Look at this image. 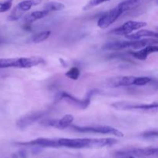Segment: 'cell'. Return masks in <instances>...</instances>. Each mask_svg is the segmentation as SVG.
Returning a JSON list of instances; mask_svg holds the SVG:
<instances>
[{
	"label": "cell",
	"mask_w": 158,
	"mask_h": 158,
	"mask_svg": "<svg viewBox=\"0 0 158 158\" xmlns=\"http://www.w3.org/2000/svg\"><path fill=\"white\" fill-rule=\"evenodd\" d=\"M117 143L114 138H59L58 143L60 147L73 149L83 148H100L112 146Z\"/></svg>",
	"instance_id": "1"
},
{
	"label": "cell",
	"mask_w": 158,
	"mask_h": 158,
	"mask_svg": "<svg viewBox=\"0 0 158 158\" xmlns=\"http://www.w3.org/2000/svg\"><path fill=\"white\" fill-rule=\"evenodd\" d=\"M158 41L153 38H145L130 41H116L106 43L102 46L103 50H121L124 49H141L148 46H155Z\"/></svg>",
	"instance_id": "2"
},
{
	"label": "cell",
	"mask_w": 158,
	"mask_h": 158,
	"mask_svg": "<svg viewBox=\"0 0 158 158\" xmlns=\"http://www.w3.org/2000/svg\"><path fill=\"white\" fill-rule=\"evenodd\" d=\"M44 63V60L39 56L0 58V69H6V68L28 69Z\"/></svg>",
	"instance_id": "3"
},
{
	"label": "cell",
	"mask_w": 158,
	"mask_h": 158,
	"mask_svg": "<svg viewBox=\"0 0 158 158\" xmlns=\"http://www.w3.org/2000/svg\"><path fill=\"white\" fill-rule=\"evenodd\" d=\"M71 129L80 133H94V134H112L116 137H123V134L121 131H118L116 128L110 126H76L70 125Z\"/></svg>",
	"instance_id": "4"
},
{
	"label": "cell",
	"mask_w": 158,
	"mask_h": 158,
	"mask_svg": "<svg viewBox=\"0 0 158 158\" xmlns=\"http://www.w3.org/2000/svg\"><path fill=\"white\" fill-rule=\"evenodd\" d=\"M124 12L123 8L121 7L120 4L116 6L114 9H110V11L106 12V13L103 14L97 22V25L101 29H106L109 27L110 25L115 21H117V19Z\"/></svg>",
	"instance_id": "5"
},
{
	"label": "cell",
	"mask_w": 158,
	"mask_h": 158,
	"mask_svg": "<svg viewBox=\"0 0 158 158\" xmlns=\"http://www.w3.org/2000/svg\"><path fill=\"white\" fill-rule=\"evenodd\" d=\"M94 91H90V92L86 95V97H85L84 99H83V100L77 98V97L71 95V94H69V93L67 92H61L60 94H58V99L59 100H64L65 101L70 103L71 105L76 106V107L84 110L86 109V108L89 106V103H90L91 97H92L93 94H94Z\"/></svg>",
	"instance_id": "6"
},
{
	"label": "cell",
	"mask_w": 158,
	"mask_h": 158,
	"mask_svg": "<svg viewBox=\"0 0 158 158\" xmlns=\"http://www.w3.org/2000/svg\"><path fill=\"white\" fill-rule=\"evenodd\" d=\"M157 148H133V149L122 150L117 153V155L120 157H150L157 154Z\"/></svg>",
	"instance_id": "7"
},
{
	"label": "cell",
	"mask_w": 158,
	"mask_h": 158,
	"mask_svg": "<svg viewBox=\"0 0 158 158\" xmlns=\"http://www.w3.org/2000/svg\"><path fill=\"white\" fill-rule=\"evenodd\" d=\"M46 111L43 110L33 111V112L29 113V114L21 117L18 120H17V127H18L19 128H20V129H24V128L28 127L34 124V123H36L37 121L41 120V119L46 115Z\"/></svg>",
	"instance_id": "8"
},
{
	"label": "cell",
	"mask_w": 158,
	"mask_h": 158,
	"mask_svg": "<svg viewBox=\"0 0 158 158\" xmlns=\"http://www.w3.org/2000/svg\"><path fill=\"white\" fill-rule=\"evenodd\" d=\"M117 110H153L157 109V103H133L130 102H117L112 104Z\"/></svg>",
	"instance_id": "9"
},
{
	"label": "cell",
	"mask_w": 158,
	"mask_h": 158,
	"mask_svg": "<svg viewBox=\"0 0 158 158\" xmlns=\"http://www.w3.org/2000/svg\"><path fill=\"white\" fill-rule=\"evenodd\" d=\"M147 26V23L145 22H138V21H128L122 25L120 27L111 31V33L116 34V35H127L132 33L134 30L140 29L141 28Z\"/></svg>",
	"instance_id": "10"
},
{
	"label": "cell",
	"mask_w": 158,
	"mask_h": 158,
	"mask_svg": "<svg viewBox=\"0 0 158 158\" xmlns=\"http://www.w3.org/2000/svg\"><path fill=\"white\" fill-rule=\"evenodd\" d=\"M74 120L73 116L71 114H66L60 120L58 119H47L43 120L41 122V124L45 127H53L57 129H66L70 127Z\"/></svg>",
	"instance_id": "11"
},
{
	"label": "cell",
	"mask_w": 158,
	"mask_h": 158,
	"mask_svg": "<svg viewBox=\"0 0 158 158\" xmlns=\"http://www.w3.org/2000/svg\"><path fill=\"white\" fill-rule=\"evenodd\" d=\"M136 77L134 76H120L106 80V84L110 87H120L134 85Z\"/></svg>",
	"instance_id": "12"
},
{
	"label": "cell",
	"mask_w": 158,
	"mask_h": 158,
	"mask_svg": "<svg viewBox=\"0 0 158 158\" xmlns=\"http://www.w3.org/2000/svg\"><path fill=\"white\" fill-rule=\"evenodd\" d=\"M17 144L38 146L42 147V148H60V145L58 143V139L45 138V137H40V138H36L35 140H30V141L28 142H23V143L20 142V143H17Z\"/></svg>",
	"instance_id": "13"
},
{
	"label": "cell",
	"mask_w": 158,
	"mask_h": 158,
	"mask_svg": "<svg viewBox=\"0 0 158 158\" xmlns=\"http://www.w3.org/2000/svg\"><path fill=\"white\" fill-rule=\"evenodd\" d=\"M125 37L129 40H138L145 38H157L158 34L154 31L148 30V29H141V30L134 32V33L125 35Z\"/></svg>",
	"instance_id": "14"
},
{
	"label": "cell",
	"mask_w": 158,
	"mask_h": 158,
	"mask_svg": "<svg viewBox=\"0 0 158 158\" xmlns=\"http://www.w3.org/2000/svg\"><path fill=\"white\" fill-rule=\"evenodd\" d=\"M158 51V47L157 46H148L143 48L141 49H139L137 51H134L131 53L134 57L140 60H146L148 56L154 52H157Z\"/></svg>",
	"instance_id": "15"
},
{
	"label": "cell",
	"mask_w": 158,
	"mask_h": 158,
	"mask_svg": "<svg viewBox=\"0 0 158 158\" xmlns=\"http://www.w3.org/2000/svg\"><path fill=\"white\" fill-rule=\"evenodd\" d=\"M49 14V12L46 10H40V11H34L31 13L28 14L25 16L24 21L26 22V24H30V23H34L39 19L44 18Z\"/></svg>",
	"instance_id": "16"
},
{
	"label": "cell",
	"mask_w": 158,
	"mask_h": 158,
	"mask_svg": "<svg viewBox=\"0 0 158 158\" xmlns=\"http://www.w3.org/2000/svg\"><path fill=\"white\" fill-rule=\"evenodd\" d=\"M41 2V0H25V1L20 2L15 7L18 8L23 13L29 11L32 6H37Z\"/></svg>",
	"instance_id": "17"
},
{
	"label": "cell",
	"mask_w": 158,
	"mask_h": 158,
	"mask_svg": "<svg viewBox=\"0 0 158 158\" xmlns=\"http://www.w3.org/2000/svg\"><path fill=\"white\" fill-rule=\"evenodd\" d=\"M65 9V6L59 2H49L44 6V10L48 12H56V11H61Z\"/></svg>",
	"instance_id": "18"
},
{
	"label": "cell",
	"mask_w": 158,
	"mask_h": 158,
	"mask_svg": "<svg viewBox=\"0 0 158 158\" xmlns=\"http://www.w3.org/2000/svg\"><path fill=\"white\" fill-rule=\"evenodd\" d=\"M50 34H51V32L49 30L43 31V32H40V33L34 35L33 38H32V42L35 43H42V42L47 40V39L49 38V35H50Z\"/></svg>",
	"instance_id": "19"
},
{
	"label": "cell",
	"mask_w": 158,
	"mask_h": 158,
	"mask_svg": "<svg viewBox=\"0 0 158 158\" xmlns=\"http://www.w3.org/2000/svg\"><path fill=\"white\" fill-rule=\"evenodd\" d=\"M66 77L68 78L71 79V80H77L80 76V71L79 68L77 67H72L66 73Z\"/></svg>",
	"instance_id": "20"
},
{
	"label": "cell",
	"mask_w": 158,
	"mask_h": 158,
	"mask_svg": "<svg viewBox=\"0 0 158 158\" xmlns=\"http://www.w3.org/2000/svg\"><path fill=\"white\" fill-rule=\"evenodd\" d=\"M23 12H21L18 8L15 7V9L12 11L11 14L9 15L8 19H9V21H15V20L19 19L23 16Z\"/></svg>",
	"instance_id": "21"
},
{
	"label": "cell",
	"mask_w": 158,
	"mask_h": 158,
	"mask_svg": "<svg viewBox=\"0 0 158 158\" xmlns=\"http://www.w3.org/2000/svg\"><path fill=\"white\" fill-rule=\"evenodd\" d=\"M151 81V79L146 77H136L135 81H134V86H144L148 84Z\"/></svg>",
	"instance_id": "22"
},
{
	"label": "cell",
	"mask_w": 158,
	"mask_h": 158,
	"mask_svg": "<svg viewBox=\"0 0 158 158\" xmlns=\"http://www.w3.org/2000/svg\"><path fill=\"white\" fill-rule=\"evenodd\" d=\"M12 5V0H7L0 2V13L9 11L11 9Z\"/></svg>",
	"instance_id": "23"
},
{
	"label": "cell",
	"mask_w": 158,
	"mask_h": 158,
	"mask_svg": "<svg viewBox=\"0 0 158 158\" xmlns=\"http://www.w3.org/2000/svg\"><path fill=\"white\" fill-rule=\"evenodd\" d=\"M107 1H110V0H90V1L86 4V6L83 8V9H90V8L95 7V6H99V5L106 2Z\"/></svg>",
	"instance_id": "24"
},
{
	"label": "cell",
	"mask_w": 158,
	"mask_h": 158,
	"mask_svg": "<svg viewBox=\"0 0 158 158\" xmlns=\"http://www.w3.org/2000/svg\"><path fill=\"white\" fill-rule=\"evenodd\" d=\"M158 133L157 131H145L143 134H141V136L144 138H152V137H157Z\"/></svg>",
	"instance_id": "25"
},
{
	"label": "cell",
	"mask_w": 158,
	"mask_h": 158,
	"mask_svg": "<svg viewBox=\"0 0 158 158\" xmlns=\"http://www.w3.org/2000/svg\"><path fill=\"white\" fill-rule=\"evenodd\" d=\"M123 158H135L134 157H131V156H128V157H123Z\"/></svg>",
	"instance_id": "26"
},
{
	"label": "cell",
	"mask_w": 158,
	"mask_h": 158,
	"mask_svg": "<svg viewBox=\"0 0 158 158\" xmlns=\"http://www.w3.org/2000/svg\"><path fill=\"white\" fill-rule=\"evenodd\" d=\"M0 43H1V41H0Z\"/></svg>",
	"instance_id": "27"
},
{
	"label": "cell",
	"mask_w": 158,
	"mask_h": 158,
	"mask_svg": "<svg viewBox=\"0 0 158 158\" xmlns=\"http://www.w3.org/2000/svg\"><path fill=\"white\" fill-rule=\"evenodd\" d=\"M139 1H140V0H139Z\"/></svg>",
	"instance_id": "28"
}]
</instances>
